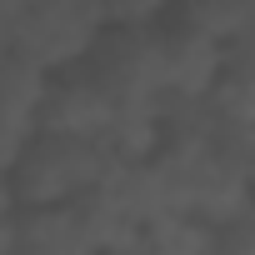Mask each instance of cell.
<instances>
[{
	"mask_svg": "<svg viewBox=\"0 0 255 255\" xmlns=\"http://www.w3.org/2000/svg\"><path fill=\"white\" fill-rule=\"evenodd\" d=\"M85 70L115 95V105H160L165 100V35L150 25H120L95 40Z\"/></svg>",
	"mask_w": 255,
	"mask_h": 255,
	"instance_id": "cell-3",
	"label": "cell"
},
{
	"mask_svg": "<svg viewBox=\"0 0 255 255\" xmlns=\"http://www.w3.org/2000/svg\"><path fill=\"white\" fill-rule=\"evenodd\" d=\"M110 120H115V95L85 70V75H75V80L50 85L45 110H40V130H60V135L100 140Z\"/></svg>",
	"mask_w": 255,
	"mask_h": 255,
	"instance_id": "cell-5",
	"label": "cell"
},
{
	"mask_svg": "<svg viewBox=\"0 0 255 255\" xmlns=\"http://www.w3.org/2000/svg\"><path fill=\"white\" fill-rule=\"evenodd\" d=\"M105 20H110L105 0H30L0 15V35L10 50H25L45 70H70L95 50Z\"/></svg>",
	"mask_w": 255,
	"mask_h": 255,
	"instance_id": "cell-1",
	"label": "cell"
},
{
	"mask_svg": "<svg viewBox=\"0 0 255 255\" xmlns=\"http://www.w3.org/2000/svg\"><path fill=\"white\" fill-rule=\"evenodd\" d=\"M165 5L170 0H105V10H110L115 25H150Z\"/></svg>",
	"mask_w": 255,
	"mask_h": 255,
	"instance_id": "cell-9",
	"label": "cell"
},
{
	"mask_svg": "<svg viewBox=\"0 0 255 255\" xmlns=\"http://www.w3.org/2000/svg\"><path fill=\"white\" fill-rule=\"evenodd\" d=\"M45 95H50V70L30 60L25 50L5 45V60H0V160H5V170L40 135Z\"/></svg>",
	"mask_w": 255,
	"mask_h": 255,
	"instance_id": "cell-4",
	"label": "cell"
},
{
	"mask_svg": "<svg viewBox=\"0 0 255 255\" xmlns=\"http://www.w3.org/2000/svg\"><path fill=\"white\" fill-rule=\"evenodd\" d=\"M225 70H230L225 40H215L195 25L165 35V95H210Z\"/></svg>",
	"mask_w": 255,
	"mask_h": 255,
	"instance_id": "cell-6",
	"label": "cell"
},
{
	"mask_svg": "<svg viewBox=\"0 0 255 255\" xmlns=\"http://www.w3.org/2000/svg\"><path fill=\"white\" fill-rule=\"evenodd\" d=\"M110 150L100 140L85 135H60V130H40L25 155L10 165V185L5 195L15 205H60V200H80L105 170H110Z\"/></svg>",
	"mask_w": 255,
	"mask_h": 255,
	"instance_id": "cell-2",
	"label": "cell"
},
{
	"mask_svg": "<svg viewBox=\"0 0 255 255\" xmlns=\"http://www.w3.org/2000/svg\"><path fill=\"white\" fill-rule=\"evenodd\" d=\"M150 235V250L155 255H200V250H215V225L190 215V210H175L155 225H145Z\"/></svg>",
	"mask_w": 255,
	"mask_h": 255,
	"instance_id": "cell-7",
	"label": "cell"
},
{
	"mask_svg": "<svg viewBox=\"0 0 255 255\" xmlns=\"http://www.w3.org/2000/svg\"><path fill=\"white\" fill-rule=\"evenodd\" d=\"M20 5H30V0H0V15H10V10H20Z\"/></svg>",
	"mask_w": 255,
	"mask_h": 255,
	"instance_id": "cell-11",
	"label": "cell"
},
{
	"mask_svg": "<svg viewBox=\"0 0 255 255\" xmlns=\"http://www.w3.org/2000/svg\"><path fill=\"white\" fill-rule=\"evenodd\" d=\"M225 50H230V70L255 80V25H250V30H240V35H235Z\"/></svg>",
	"mask_w": 255,
	"mask_h": 255,
	"instance_id": "cell-10",
	"label": "cell"
},
{
	"mask_svg": "<svg viewBox=\"0 0 255 255\" xmlns=\"http://www.w3.org/2000/svg\"><path fill=\"white\" fill-rule=\"evenodd\" d=\"M250 20H255L250 0H190V5H185V25H195V30L225 40V45L240 30H250Z\"/></svg>",
	"mask_w": 255,
	"mask_h": 255,
	"instance_id": "cell-8",
	"label": "cell"
}]
</instances>
